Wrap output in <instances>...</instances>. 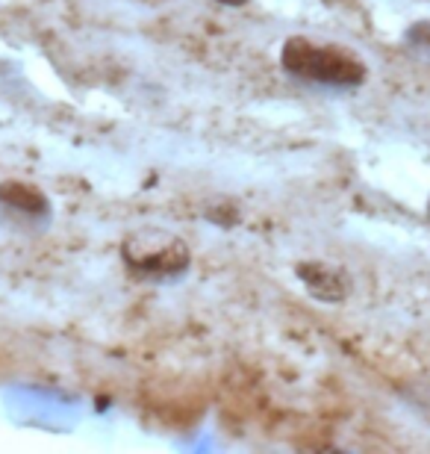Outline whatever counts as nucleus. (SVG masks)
I'll use <instances>...</instances> for the list:
<instances>
[{
	"label": "nucleus",
	"instance_id": "7",
	"mask_svg": "<svg viewBox=\"0 0 430 454\" xmlns=\"http://www.w3.org/2000/svg\"><path fill=\"white\" fill-rule=\"evenodd\" d=\"M427 219H430V198H427Z\"/></svg>",
	"mask_w": 430,
	"mask_h": 454
},
{
	"label": "nucleus",
	"instance_id": "4",
	"mask_svg": "<svg viewBox=\"0 0 430 454\" xmlns=\"http://www.w3.org/2000/svg\"><path fill=\"white\" fill-rule=\"evenodd\" d=\"M295 278L304 289L322 304H342L354 289L351 275L327 260H301L295 262Z\"/></svg>",
	"mask_w": 430,
	"mask_h": 454
},
{
	"label": "nucleus",
	"instance_id": "1",
	"mask_svg": "<svg viewBox=\"0 0 430 454\" xmlns=\"http://www.w3.org/2000/svg\"><path fill=\"white\" fill-rule=\"evenodd\" d=\"M280 68L298 83L322 89H356L369 77V66L356 57V51L313 42L307 35H292L283 42Z\"/></svg>",
	"mask_w": 430,
	"mask_h": 454
},
{
	"label": "nucleus",
	"instance_id": "6",
	"mask_svg": "<svg viewBox=\"0 0 430 454\" xmlns=\"http://www.w3.org/2000/svg\"><path fill=\"white\" fill-rule=\"evenodd\" d=\"M215 4H222L227 9H242V6H248L251 0H215Z\"/></svg>",
	"mask_w": 430,
	"mask_h": 454
},
{
	"label": "nucleus",
	"instance_id": "2",
	"mask_svg": "<svg viewBox=\"0 0 430 454\" xmlns=\"http://www.w3.org/2000/svg\"><path fill=\"white\" fill-rule=\"evenodd\" d=\"M124 266L151 284H174L189 271L192 251L183 236L166 227H139L121 245Z\"/></svg>",
	"mask_w": 430,
	"mask_h": 454
},
{
	"label": "nucleus",
	"instance_id": "5",
	"mask_svg": "<svg viewBox=\"0 0 430 454\" xmlns=\"http://www.w3.org/2000/svg\"><path fill=\"white\" fill-rule=\"evenodd\" d=\"M407 44L418 53H430V21H416L413 27H407Z\"/></svg>",
	"mask_w": 430,
	"mask_h": 454
},
{
	"label": "nucleus",
	"instance_id": "3",
	"mask_svg": "<svg viewBox=\"0 0 430 454\" xmlns=\"http://www.w3.org/2000/svg\"><path fill=\"white\" fill-rule=\"evenodd\" d=\"M53 207L39 186L6 180L0 184V224L15 233H42L51 227Z\"/></svg>",
	"mask_w": 430,
	"mask_h": 454
}]
</instances>
